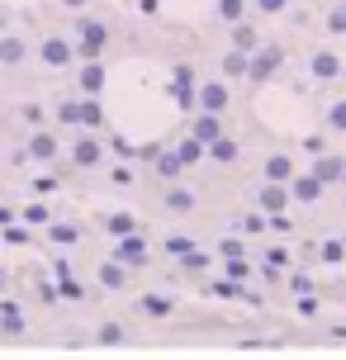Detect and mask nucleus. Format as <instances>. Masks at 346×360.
Listing matches in <instances>:
<instances>
[{
	"label": "nucleus",
	"mask_w": 346,
	"mask_h": 360,
	"mask_svg": "<svg viewBox=\"0 0 346 360\" xmlns=\"http://www.w3.org/2000/svg\"><path fill=\"white\" fill-rule=\"evenodd\" d=\"M43 237H48L53 247H67V252H72V247H81L86 228H81V223H72V218H53V223L43 228Z\"/></svg>",
	"instance_id": "4468645a"
},
{
	"label": "nucleus",
	"mask_w": 346,
	"mask_h": 360,
	"mask_svg": "<svg viewBox=\"0 0 346 360\" xmlns=\"http://www.w3.org/2000/svg\"><path fill=\"white\" fill-rule=\"evenodd\" d=\"M29 57H34L29 34H19V29H5V34H0V72H19V67H29Z\"/></svg>",
	"instance_id": "423d86ee"
},
{
	"label": "nucleus",
	"mask_w": 346,
	"mask_h": 360,
	"mask_svg": "<svg viewBox=\"0 0 346 360\" xmlns=\"http://www.w3.org/2000/svg\"><path fill=\"white\" fill-rule=\"evenodd\" d=\"M247 67H252V53H242V48H228L219 62V76H228V81H237V76H247Z\"/></svg>",
	"instance_id": "4be33fe9"
},
{
	"label": "nucleus",
	"mask_w": 346,
	"mask_h": 360,
	"mask_svg": "<svg viewBox=\"0 0 346 360\" xmlns=\"http://www.w3.org/2000/svg\"><path fill=\"white\" fill-rule=\"evenodd\" d=\"M57 185H62L57 176H38V180H34V195H53Z\"/></svg>",
	"instance_id": "4c0bfd02"
},
{
	"label": "nucleus",
	"mask_w": 346,
	"mask_h": 360,
	"mask_svg": "<svg viewBox=\"0 0 346 360\" xmlns=\"http://www.w3.org/2000/svg\"><path fill=\"white\" fill-rule=\"evenodd\" d=\"M53 119L57 128H67V133H76V128H100L105 133V95H67V100H57L53 105Z\"/></svg>",
	"instance_id": "f257e3e1"
},
{
	"label": "nucleus",
	"mask_w": 346,
	"mask_h": 360,
	"mask_svg": "<svg viewBox=\"0 0 346 360\" xmlns=\"http://www.w3.org/2000/svg\"><path fill=\"white\" fill-rule=\"evenodd\" d=\"M185 171H190V166L181 162V152H176V147H162V152H157V162H152V176H157V180H181Z\"/></svg>",
	"instance_id": "6ab92c4d"
},
{
	"label": "nucleus",
	"mask_w": 346,
	"mask_h": 360,
	"mask_svg": "<svg viewBox=\"0 0 346 360\" xmlns=\"http://www.w3.org/2000/svg\"><path fill=\"white\" fill-rule=\"evenodd\" d=\"M228 275H233V280H247V275H252V266H247L242 256H228Z\"/></svg>",
	"instance_id": "c9c22d12"
},
{
	"label": "nucleus",
	"mask_w": 346,
	"mask_h": 360,
	"mask_svg": "<svg viewBox=\"0 0 346 360\" xmlns=\"http://www.w3.org/2000/svg\"><path fill=\"white\" fill-rule=\"evenodd\" d=\"M162 209H166V214H190V209H195V190H190V185H181V180H166Z\"/></svg>",
	"instance_id": "f3484780"
},
{
	"label": "nucleus",
	"mask_w": 346,
	"mask_h": 360,
	"mask_svg": "<svg viewBox=\"0 0 346 360\" xmlns=\"http://www.w3.org/2000/svg\"><path fill=\"white\" fill-rule=\"evenodd\" d=\"M19 223H34V228H48V223H53V209H48L43 199H29V204L19 209Z\"/></svg>",
	"instance_id": "393cba45"
},
{
	"label": "nucleus",
	"mask_w": 346,
	"mask_h": 360,
	"mask_svg": "<svg viewBox=\"0 0 346 360\" xmlns=\"http://www.w3.org/2000/svg\"><path fill=\"white\" fill-rule=\"evenodd\" d=\"M24 162H34V166H57L62 157H67V143H62V133L48 124H38L24 133V152H19Z\"/></svg>",
	"instance_id": "7ed1b4c3"
},
{
	"label": "nucleus",
	"mask_w": 346,
	"mask_h": 360,
	"mask_svg": "<svg viewBox=\"0 0 346 360\" xmlns=\"http://www.w3.org/2000/svg\"><path fill=\"white\" fill-rule=\"evenodd\" d=\"M105 143H110L114 157H138V143H128L124 133H105Z\"/></svg>",
	"instance_id": "473e14b6"
},
{
	"label": "nucleus",
	"mask_w": 346,
	"mask_h": 360,
	"mask_svg": "<svg viewBox=\"0 0 346 360\" xmlns=\"http://www.w3.org/2000/svg\"><path fill=\"white\" fill-rule=\"evenodd\" d=\"M342 185H346V171H342Z\"/></svg>",
	"instance_id": "de8ad7c7"
},
{
	"label": "nucleus",
	"mask_w": 346,
	"mask_h": 360,
	"mask_svg": "<svg viewBox=\"0 0 346 360\" xmlns=\"http://www.w3.org/2000/svg\"><path fill=\"white\" fill-rule=\"evenodd\" d=\"M138 313H143V318H152V323H162V318H171V313H176V299H171V294H162V289H147V294H138Z\"/></svg>",
	"instance_id": "2eb2a0df"
},
{
	"label": "nucleus",
	"mask_w": 346,
	"mask_h": 360,
	"mask_svg": "<svg viewBox=\"0 0 346 360\" xmlns=\"http://www.w3.org/2000/svg\"><path fill=\"white\" fill-rule=\"evenodd\" d=\"M266 266H271V270L290 266V252H280V247H275V252H266Z\"/></svg>",
	"instance_id": "a19ab883"
},
{
	"label": "nucleus",
	"mask_w": 346,
	"mask_h": 360,
	"mask_svg": "<svg viewBox=\"0 0 346 360\" xmlns=\"http://www.w3.org/2000/svg\"><path fill=\"white\" fill-rule=\"evenodd\" d=\"M328 34H346V0H337L328 10Z\"/></svg>",
	"instance_id": "72a5a7b5"
},
{
	"label": "nucleus",
	"mask_w": 346,
	"mask_h": 360,
	"mask_svg": "<svg viewBox=\"0 0 346 360\" xmlns=\"http://www.w3.org/2000/svg\"><path fill=\"white\" fill-rule=\"evenodd\" d=\"M190 133L200 138L204 147L214 143V138H223V114H209V109H195V119H190Z\"/></svg>",
	"instance_id": "a211bd4d"
},
{
	"label": "nucleus",
	"mask_w": 346,
	"mask_h": 360,
	"mask_svg": "<svg viewBox=\"0 0 346 360\" xmlns=\"http://www.w3.org/2000/svg\"><path fill=\"white\" fill-rule=\"evenodd\" d=\"M242 15H247V0H214V19L223 24H237Z\"/></svg>",
	"instance_id": "cd10ccee"
},
{
	"label": "nucleus",
	"mask_w": 346,
	"mask_h": 360,
	"mask_svg": "<svg viewBox=\"0 0 346 360\" xmlns=\"http://www.w3.org/2000/svg\"><path fill=\"white\" fill-rule=\"evenodd\" d=\"M95 285L105 289V294H119V289H128V266L119 261V256H105V261L95 266Z\"/></svg>",
	"instance_id": "f8f14e48"
},
{
	"label": "nucleus",
	"mask_w": 346,
	"mask_h": 360,
	"mask_svg": "<svg viewBox=\"0 0 346 360\" xmlns=\"http://www.w3.org/2000/svg\"><path fill=\"white\" fill-rule=\"evenodd\" d=\"M237 152H242V147H237L233 138H228V133H223V138H214V143H209V157H214V162H237Z\"/></svg>",
	"instance_id": "c756f323"
},
{
	"label": "nucleus",
	"mask_w": 346,
	"mask_h": 360,
	"mask_svg": "<svg viewBox=\"0 0 346 360\" xmlns=\"http://www.w3.org/2000/svg\"><path fill=\"white\" fill-rule=\"evenodd\" d=\"M105 233L128 237V233H143V223H138V214H128V209H114V214H105Z\"/></svg>",
	"instance_id": "412c9836"
},
{
	"label": "nucleus",
	"mask_w": 346,
	"mask_h": 360,
	"mask_svg": "<svg viewBox=\"0 0 346 360\" xmlns=\"http://www.w3.org/2000/svg\"><path fill=\"white\" fill-rule=\"evenodd\" d=\"M171 100H176V105L181 109H190V114H195V95H200V81H195V67H171Z\"/></svg>",
	"instance_id": "1a4fd4ad"
},
{
	"label": "nucleus",
	"mask_w": 346,
	"mask_h": 360,
	"mask_svg": "<svg viewBox=\"0 0 346 360\" xmlns=\"http://www.w3.org/2000/svg\"><path fill=\"white\" fill-rule=\"evenodd\" d=\"M110 256H119L128 270H138V266H147V261H152V247H147L143 233H128V237H114Z\"/></svg>",
	"instance_id": "6e6552de"
},
{
	"label": "nucleus",
	"mask_w": 346,
	"mask_h": 360,
	"mask_svg": "<svg viewBox=\"0 0 346 360\" xmlns=\"http://www.w3.org/2000/svg\"><path fill=\"white\" fill-rule=\"evenodd\" d=\"M290 185H294V190H290L294 199H318V195H323V180H318V176H294Z\"/></svg>",
	"instance_id": "c85d7f7f"
},
{
	"label": "nucleus",
	"mask_w": 346,
	"mask_h": 360,
	"mask_svg": "<svg viewBox=\"0 0 346 360\" xmlns=\"http://www.w3.org/2000/svg\"><path fill=\"white\" fill-rule=\"evenodd\" d=\"M19 124L38 128V124H43V105H38V100H24V105H19Z\"/></svg>",
	"instance_id": "2f4dec72"
},
{
	"label": "nucleus",
	"mask_w": 346,
	"mask_h": 360,
	"mask_svg": "<svg viewBox=\"0 0 346 360\" xmlns=\"http://www.w3.org/2000/svg\"><path fill=\"white\" fill-rule=\"evenodd\" d=\"M162 147H166V143H143V147H138V162H147V166H152V162H157V152H162Z\"/></svg>",
	"instance_id": "58836bf2"
},
{
	"label": "nucleus",
	"mask_w": 346,
	"mask_h": 360,
	"mask_svg": "<svg viewBox=\"0 0 346 360\" xmlns=\"http://www.w3.org/2000/svg\"><path fill=\"white\" fill-rule=\"evenodd\" d=\"M10 223H15V209H5V204H0V228H10Z\"/></svg>",
	"instance_id": "a18cd8bd"
},
{
	"label": "nucleus",
	"mask_w": 346,
	"mask_h": 360,
	"mask_svg": "<svg viewBox=\"0 0 346 360\" xmlns=\"http://www.w3.org/2000/svg\"><path fill=\"white\" fill-rule=\"evenodd\" d=\"M57 5H62V10H72V15H81V10H86L91 0H57Z\"/></svg>",
	"instance_id": "c03bdc74"
},
{
	"label": "nucleus",
	"mask_w": 346,
	"mask_h": 360,
	"mask_svg": "<svg viewBox=\"0 0 346 360\" xmlns=\"http://www.w3.org/2000/svg\"><path fill=\"white\" fill-rule=\"evenodd\" d=\"M342 171H346V166H342V162H337V157H323V162L313 166V176L323 180V185H328V180H342Z\"/></svg>",
	"instance_id": "7c9ffc66"
},
{
	"label": "nucleus",
	"mask_w": 346,
	"mask_h": 360,
	"mask_svg": "<svg viewBox=\"0 0 346 360\" xmlns=\"http://www.w3.org/2000/svg\"><path fill=\"white\" fill-rule=\"evenodd\" d=\"M166 252H171V256H185V252H195V242H190V237H166Z\"/></svg>",
	"instance_id": "f704fd0d"
},
{
	"label": "nucleus",
	"mask_w": 346,
	"mask_h": 360,
	"mask_svg": "<svg viewBox=\"0 0 346 360\" xmlns=\"http://www.w3.org/2000/svg\"><path fill=\"white\" fill-rule=\"evenodd\" d=\"M328 124L332 128H346V100H337V105L328 109Z\"/></svg>",
	"instance_id": "e433bc0d"
},
{
	"label": "nucleus",
	"mask_w": 346,
	"mask_h": 360,
	"mask_svg": "<svg viewBox=\"0 0 346 360\" xmlns=\"http://www.w3.org/2000/svg\"><path fill=\"white\" fill-rule=\"evenodd\" d=\"M261 228H266V218H261V214H247V218H242V233H261Z\"/></svg>",
	"instance_id": "79ce46f5"
},
{
	"label": "nucleus",
	"mask_w": 346,
	"mask_h": 360,
	"mask_svg": "<svg viewBox=\"0 0 346 360\" xmlns=\"http://www.w3.org/2000/svg\"><path fill=\"white\" fill-rule=\"evenodd\" d=\"M285 5H290V0H256V10H261V15H280Z\"/></svg>",
	"instance_id": "ea45409f"
},
{
	"label": "nucleus",
	"mask_w": 346,
	"mask_h": 360,
	"mask_svg": "<svg viewBox=\"0 0 346 360\" xmlns=\"http://www.w3.org/2000/svg\"><path fill=\"white\" fill-rule=\"evenodd\" d=\"M72 76H76V90H81V95H105V86H110V67H105V57H81Z\"/></svg>",
	"instance_id": "0eeeda50"
},
{
	"label": "nucleus",
	"mask_w": 346,
	"mask_h": 360,
	"mask_svg": "<svg viewBox=\"0 0 346 360\" xmlns=\"http://www.w3.org/2000/svg\"><path fill=\"white\" fill-rule=\"evenodd\" d=\"M105 152H110V143L100 128H76L72 143H67V162L76 171H95V166H105Z\"/></svg>",
	"instance_id": "20e7f679"
},
{
	"label": "nucleus",
	"mask_w": 346,
	"mask_h": 360,
	"mask_svg": "<svg viewBox=\"0 0 346 360\" xmlns=\"http://www.w3.org/2000/svg\"><path fill=\"white\" fill-rule=\"evenodd\" d=\"M72 38H76V53L81 57H105L114 43V29L110 19H95V15H81L72 24Z\"/></svg>",
	"instance_id": "39448f33"
},
{
	"label": "nucleus",
	"mask_w": 346,
	"mask_h": 360,
	"mask_svg": "<svg viewBox=\"0 0 346 360\" xmlns=\"http://www.w3.org/2000/svg\"><path fill=\"white\" fill-rule=\"evenodd\" d=\"M53 285H57V294H62V299H72V304L86 299V289H81V280H76L72 261H53Z\"/></svg>",
	"instance_id": "dca6fc26"
},
{
	"label": "nucleus",
	"mask_w": 346,
	"mask_h": 360,
	"mask_svg": "<svg viewBox=\"0 0 346 360\" xmlns=\"http://www.w3.org/2000/svg\"><path fill=\"white\" fill-rule=\"evenodd\" d=\"M5 285H10V275H5V266H0V294H5Z\"/></svg>",
	"instance_id": "49530a36"
},
{
	"label": "nucleus",
	"mask_w": 346,
	"mask_h": 360,
	"mask_svg": "<svg viewBox=\"0 0 346 360\" xmlns=\"http://www.w3.org/2000/svg\"><path fill=\"white\" fill-rule=\"evenodd\" d=\"M110 180H114V185H133V171H128V166H114Z\"/></svg>",
	"instance_id": "37998d69"
},
{
	"label": "nucleus",
	"mask_w": 346,
	"mask_h": 360,
	"mask_svg": "<svg viewBox=\"0 0 346 360\" xmlns=\"http://www.w3.org/2000/svg\"><path fill=\"white\" fill-rule=\"evenodd\" d=\"M95 346H105V351L128 346V327L124 323H100V327H95Z\"/></svg>",
	"instance_id": "5701e85b"
},
{
	"label": "nucleus",
	"mask_w": 346,
	"mask_h": 360,
	"mask_svg": "<svg viewBox=\"0 0 346 360\" xmlns=\"http://www.w3.org/2000/svg\"><path fill=\"white\" fill-rule=\"evenodd\" d=\"M233 105L228 95V76H214V81H200V95H195V109H209V114H223Z\"/></svg>",
	"instance_id": "9d476101"
},
{
	"label": "nucleus",
	"mask_w": 346,
	"mask_h": 360,
	"mask_svg": "<svg viewBox=\"0 0 346 360\" xmlns=\"http://www.w3.org/2000/svg\"><path fill=\"white\" fill-rule=\"evenodd\" d=\"M309 72H313V81H337V76H342V62H337L332 53H313Z\"/></svg>",
	"instance_id": "b1692460"
},
{
	"label": "nucleus",
	"mask_w": 346,
	"mask_h": 360,
	"mask_svg": "<svg viewBox=\"0 0 346 360\" xmlns=\"http://www.w3.org/2000/svg\"><path fill=\"white\" fill-rule=\"evenodd\" d=\"M285 204H290V190H285V180H271V185L256 195V209H261V214H280Z\"/></svg>",
	"instance_id": "aec40b11"
},
{
	"label": "nucleus",
	"mask_w": 346,
	"mask_h": 360,
	"mask_svg": "<svg viewBox=\"0 0 346 360\" xmlns=\"http://www.w3.org/2000/svg\"><path fill=\"white\" fill-rule=\"evenodd\" d=\"M34 57L48 67V72H76V62H81V53H76V38L62 34V29H48V34L38 38Z\"/></svg>",
	"instance_id": "f03ea898"
},
{
	"label": "nucleus",
	"mask_w": 346,
	"mask_h": 360,
	"mask_svg": "<svg viewBox=\"0 0 346 360\" xmlns=\"http://www.w3.org/2000/svg\"><path fill=\"white\" fill-rule=\"evenodd\" d=\"M266 180H285V185L294 180V162L285 157V152H275V157H266Z\"/></svg>",
	"instance_id": "bb28decb"
},
{
	"label": "nucleus",
	"mask_w": 346,
	"mask_h": 360,
	"mask_svg": "<svg viewBox=\"0 0 346 360\" xmlns=\"http://www.w3.org/2000/svg\"><path fill=\"white\" fill-rule=\"evenodd\" d=\"M233 48H242V53H256V48H261V34H256L247 19H237V24H233Z\"/></svg>",
	"instance_id": "a878e982"
},
{
	"label": "nucleus",
	"mask_w": 346,
	"mask_h": 360,
	"mask_svg": "<svg viewBox=\"0 0 346 360\" xmlns=\"http://www.w3.org/2000/svg\"><path fill=\"white\" fill-rule=\"evenodd\" d=\"M0 337H10V342L29 337V313H19L15 299H0Z\"/></svg>",
	"instance_id": "ddd939ff"
},
{
	"label": "nucleus",
	"mask_w": 346,
	"mask_h": 360,
	"mask_svg": "<svg viewBox=\"0 0 346 360\" xmlns=\"http://www.w3.org/2000/svg\"><path fill=\"white\" fill-rule=\"evenodd\" d=\"M280 67H285V53H280V48H266V43H261V48L252 53V67H247V76H252L256 86H261V81H271V76L280 72Z\"/></svg>",
	"instance_id": "9b49d317"
}]
</instances>
